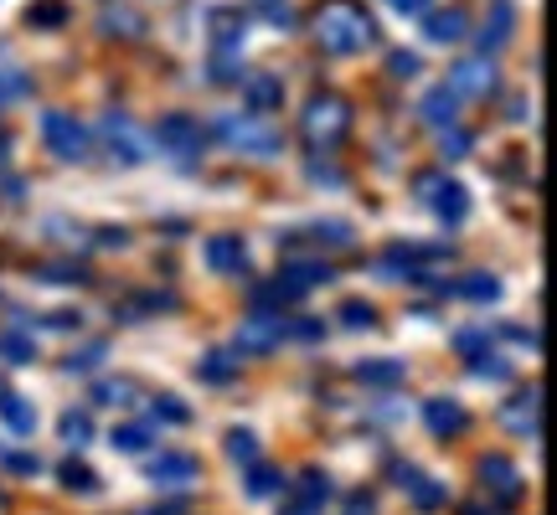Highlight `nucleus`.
Listing matches in <instances>:
<instances>
[{
  "label": "nucleus",
  "instance_id": "obj_1",
  "mask_svg": "<svg viewBox=\"0 0 557 515\" xmlns=\"http://www.w3.org/2000/svg\"><path fill=\"white\" fill-rule=\"evenodd\" d=\"M310 37L331 58H357V52H367L377 41V21L357 0H320L315 11H310Z\"/></svg>",
  "mask_w": 557,
  "mask_h": 515
},
{
  "label": "nucleus",
  "instance_id": "obj_2",
  "mask_svg": "<svg viewBox=\"0 0 557 515\" xmlns=\"http://www.w3.org/2000/svg\"><path fill=\"white\" fill-rule=\"evenodd\" d=\"M299 135L310 150H336L341 139L351 135V103L341 99V93H310L305 99V114H299Z\"/></svg>",
  "mask_w": 557,
  "mask_h": 515
},
{
  "label": "nucleus",
  "instance_id": "obj_3",
  "mask_svg": "<svg viewBox=\"0 0 557 515\" xmlns=\"http://www.w3.org/2000/svg\"><path fill=\"white\" fill-rule=\"evenodd\" d=\"M218 139L233 150V155H253V160L278 155V145H284V135H278L263 114H253V109H248V114H222Z\"/></svg>",
  "mask_w": 557,
  "mask_h": 515
},
{
  "label": "nucleus",
  "instance_id": "obj_4",
  "mask_svg": "<svg viewBox=\"0 0 557 515\" xmlns=\"http://www.w3.org/2000/svg\"><path fill=\"white\" fill-rule=\"evenodd\" d=\"M41 145H47L62 165H78V160H88V150H94V135L78 124V114L47 109V114H41Z\"/></svg>",
  "mask_w": 557,
  "mask_h": 515
},
{
  "label": "nucleus",
  "instance_id": "obj_5",
  "mask_svg": "<svg viewBox=\"0 0 557 515\" xmlns=\"http://www.w3.org/2000/svg\"><path fill=\"white\" fill-rule=\"evenodd\" d=\"M156 145H160V155H171V160H197L201 145H207V129L191 114H160Z\"/></svg>",
  "mask_w": 557,
  "mask_h": 515
},
{
  "label": "nucleus",
  "instance_id": "obj_6",
  "mask_svg": "<svg viewBox=\"0 0 557 515\" xmlns=\"http://www.w3.org/2000/svg\"><path fill=\"white\" fill-rule=\"evenodd\" d=\"M289 336V319L274 315V310H253L248 319H238V351L243 356H269L278 351Z\"/></svg>",
  "mask_w": 557,
  "mask_h": 515
},
{
  "label": "nucleus",
  "instance_id": "obj_7",
  "mask_svg": "<svg viewBox=\"0 0 557 515\" xmlns=\"http://www.w3.org/2000/svg\"><path fill=\"white\" fill-rule=\"evenodd\" d=\"M99 139H103V155L114 160V165H139V160L150 155V145H145V135L129 124V114H103Z\"/></svg>",
  "mask_w": 557,
  "mask_h": 515
},
{
  "label": "nucleus",
  "instance_id": "obj_8",
  "mask_svg": "<svg viewBox=\"0 0 557 515\" xmlns=\"http://www.w3.org/2000/svg\"><path fill=\"white\" fill-rule=\"evenodd\" d=\"M455 99H491L496 93V62L491 52H480V58H459L449 67V83H444Z\"/></svg>",
  "mask_w": 557,
  "mask_h": 515
},
{
  "label": "nucleus",
  "instance_id": "obj_9",
  "mask_svg": "<svg viewBox=\"0 0 557 515\" xmlns=\"http://www.w3.org/2000/svg\"><path fill=\"white\" fill-rule=\"evenodd\" d=\"M413 186H418V197L429 201V206H434L444 222H465V217H470V191H465L459 180H449V176H438V171H429V176H418Z\"/></svg>",
  "mask_w": 557,
  "mask_h": 515
},
{
  "label": "nucleus",
  "instance_id": "obj_10",
  "mask_svg": "<svg viewBox=\"0 0 557 515\" xmlns=\"http://www.w3.org/2000/svg\"><path fill=\"white\" fill-rule=\"evenodd\" d=\"M201 258H207V268H212V274H222V278H243L248 268H253V258H248V242L233 238V233H218V238H207Z\"/></svg>",
  "mask_w": 557,
  "mask_h": 515
},
{
  "label": "nucleus",
  "instance_id": "obj_11",
  "mask_svg": "<svg viewBox=\"0 0 557 515\" xmlns=\"http://www.w3.org/2000/svg\"><path fill=\"white\" fill-rule=\"evenodd\" d=\"M393 479H398V490L408 495L413 511H438V505L449 500V490H444L434 475H423L418 464H393Z\"/></svg>",
  "mask_w": 557,
  "mask_h": 515
},
{
  "label": "nucleus",
  "instance_id": "obj_12",
  "mask_svg": "<svg viewBox=\"0 0 557 515\" xmlns=\"http://www.w3.org/2000/svg\"><path fill=\"white\" fill-rule=\"evenodd\" d=\"M475 475H480V485L500 500V505H517V500H521V469L506 454H485L475 464Z\"/></svg>",
  "mask_w": 557,
  "mask_h": 515
},
{
  "label": "nucleus",
  "instance_id": "obj_13",
  "mask_svg": "<svg viewBox=\"0 0 557 515\" xmlns=\"http://www.w3.org/2000/svg\"><path fill=\"white\" fill-rule=\"evenodd\" d=\"M145 475H150V485L156 490H191L201 479V464L191 454H160L145 464Z\"/></svg>",
  "mask_w": 557,
  "mask_h": 515
},
{
  "label": "nucleus",
  "instance_id": "obj_14",
  "mask_svg": "<svg viewBox=\"0 0 557 515\" xmlns=\"http://www.w3.org/2000/svg\"><path fill=\"white\" fill-rule=\"evenodd\" d=\"M500 428H511V434H521V438H537L542 434V387L511 397V402L500 407Z\"/></svg>",
  "mask_w": 557,
  "mask_h": 515
},
{
  "label": "nucleus",
  "instance_id": "obj_15",
  "mask_svg": "<svg viewBox=\"0 0 557 515\" xmlns=\"http://www.w3.org/2000/svg\"><path fill=\"white\" fill-rule=\"evenodd\" d=\"M423 423H429L434 438H459L470 428V413H465V402H455V397H429L423 402Z\"/></svg>",
  "mask_w": 557,
  "mask_h": 515
},
{
  "label": "nucleus",
  "instance_id": "obj_16",
  "mask_svg": "<svg viewBox=\"0 0 557 515\" xmlns=\"http://www.w3.org/2000/svg\"><path fill=\"white\" fill-rule=\"evenodd\" d=\"M423 37L449 47V41H465L470 37V16L459 5H444V11H423Z\"/></svg>",
  "mask_w": 557,
  "mask_h": 515
},
{
  "label": "nucleus",
  "instance_id": "obj_17",
  "mask_svg": "<svg viewBox=\"0 0 557 515\" xmlns=\"http://www.w3.org/2000/svg\"><path fill=\"white\" fill-rule=\"evenodd\" d=\"M418 120L429 124V129H455L459 124V99L438 83V88H429V93L418 99Z\"/></svg>",
  "mask_w": 557,
  "mask_h": 515
},
{
  "label": "nucleus",
  "instance_id": "obj_18",
  "mask_svg": "<svg viewBox=\"0 0 557 515\" xmlns=\"http://www.w3.org/2000/svg\"><path fill=\"white\" fill-rule=\"evenodd\" d=\"M99 32H103V37H120V41H139V37H145V16H139L135 5L109 0V5L99 11Z\"/></svg>",
  "mask_w": 557,
  "mask_h": 515
},
{
  "label": "nucleus",
  "instance_id": "obj_19",
  "mask_svg": "<svg viewBox=\"0 0 557 515\" xmlns=\"http://www.w3.org/2000/svg\"><path fill=\"white\" fill-rule=\"evenodd\" d=\"M243 103L253 109V114H274L278 103H284V83L274 73H248L243 78Z\"/></svg>",
  "mask_w": 557,
  "mask_h": 515
},
{
  "label": "nucleus",
  "instance_id": "obj_20",
  "mask_svg": "<svg viewBox=\"0 0 557 515\" xmlns=\"http://www.w3.org/2000/svg\"><path fill=\"white\" fill-rule=\"evenodd\" d=\"M351 377H357L361 387H398V381H408V361H398V356L357 361V366H351Z\"/></svg>",
  "mask_w": 557,
  "mask_h": 515
},
{
  "label": "nucleus",
  "instance_id": "obj_21",
  "mask_svg": "<svg viewBox=\"0 0 557 515\" xmlns=\"http://www.w3.org/2000/svg\"><path fill=\"white\" fill-rule=\"evenodd\" d=\"M517 32V5L511 0H491V16H485V32H480V47L485 52H500Z\"/></svg>",
  "mask_w": 557,
  "mask_h": 515
},
{
  "label": "nucleus",
  "instance_id": "obj_22",
  "mask_svg": "<svg viewBox=\"0 0 557 515\" xmlns=\"http://www.w3.org/2000/svg\"><path fill=\"white\" fill-rule=\"evenodd\" d=\"M243 372V361L233 356V351H207V356L197 361V377L212 381V387H227V381Z\"/></svg>",
  "mask_w": 557,
  "mask_h": 515
},
{
  "label": "nucleus",
  "instance_id": "obj_23",
  "mask_svg": "<svg viewBox=\"0 0 557 515\" xmlns=\"http://www.w3.org/2000/svg\"><path fill=\"white\" fill-rule=\"evenodd\" d=\"M0 417H5L11 434H37V407L16 392H0Z\"/></svg>",
  "mask_w": 557,
  "mask_h": 515
},
{
  "label": "nucleus",
  "instance_id": "obj_24",
  "mask_svg": "<svg viewBox=\"0 0 557 515\" xmlns=\"http://www.w3.org/2000/svg\"><path fill=\"white\" fill-rule=\"evenodd\" d=\"M331 495H336V490H331V475H325V469H299L295 500H305V505L325 511V500H331Z\"/></svg>",
  "mask_w": 557,
  "mask_h": 515
},
{
  "label": "nucleus",
  "instance_id": "obj_25",
  "mask_svg": "<svg viewBox=\"0 0 557 515\" xmlns=\"http://www.w3.org/2000/svg\"><path fill=\"white\" fill-rule=\"evenodd\" d=\"M58 479H62V490H73V495H94V490H99V475H94L83 459H62Z\"/></svg>",
  "mask_w": 557,
  "mask_h": 515
},
{
  "label": "nucleus",
  "instance_id": "obj_26",
  "mask_svg": "<svg viewBox=\"0 0 557 515\" xmlns=\"http://www.w3.org/2000/svg\"><path fill=\"white\" fill-rule=\"evenodd\" d=\"M109 443H114L120 454H145V449L156 443V428H150V423H120Z\"/></svg>",
  "mask_w": 557,
  "mask_h": 515
},
{
  "label": "nucleus",
  "instance_id": "obj_27",
  "mask_svg": "<svg viewBox=\"0 0 557 515\" xmlns=\"http://www.w3.org/2000/svg\"><path fill=\"white\" fill-rule=\"evenodd\" d=\"M455 294L459 299H475V304H496V299H500V278L496 274H465L455 284Z\"/></svg>",
  "mask_w": 557,
  "mask_h": 515
},
{
  "label": "nucleus",
  "instance_id": "obj_28",
  "mask_svg": "<svg viewBox=\"0 0 557 515\" xmlns=\"http://www.w3.org/2000/svg\"><path fill=\"white\" fill-rule=\"evenodd\" d=\"M243 485H248V495L253 500H269L278 485H284V475H278L274 464H259V459H253V464H248V475H243Z\"/></svg>",
  "mask_w": 557,
  "mask_h": 515
},
{
  "label": "nucleus",
  "instance_id": "obj_29",
  "mask_svg": "<svg viewBox=\"0 0 557 515\" xmlns=\"http://www.w3.org/2000/svg\"><path fill=\"white\" fill-rule=\"evenodd\" d=\"M58 434H62V443H67V449H83V443H94V417L73 407V413H62Z\"/></svg>",
  "mask_w": 557,
  "mask_h": 515
},
{
  "label": "nucleus",
  "instance_id": "obj_30",
  "mask_svg": "<svg viewBox=\"0 0 557 515\" xmlns=\"http://www.w3.org/2000/svg\"><path fill=\"white\" fill-rule=\"evenodd\" d=\"M0 361H11V366H26V361H37V346L21 336V330H0Z\"/></svg>",
  "mask_w": 557,
  "mask_h": 515
},
{
  "label": "nucleus",
  "instance_id": "obj_31",
  "mask_svg": "<svg viewBox=\"0 0 557 515\" xmlns=\"http://www.w3.org/2000/svg\"><path fill=\"white\" fill-rule=\"evenodd\" d=\"M336 319L346 325V330H372V325H377V310H372L367 299H346V304L336 310Z\"/></svg>",
  "mask_w": 557,
  "mask_h": 515
},
{
  "label": "nucleus",
  "instance_id": "obj_32",
  "mask_svg": "<svg viewBox=\"0 0 557 515\" xmlns=\"http://www.w3.org/2000/svg\"><path fill=\"white\" fill-rule=\"evenodd\" d=\"M26 21H32L37 32H52V26H67V5H62V0H37V5L26 11Z\"/></svg>",
  "mask_w": 557,
  "mask_h": 515
},
{
  "label": "nucleus",
  "instance_id": "obj_33",
  "mask_svg": "<svg viewBox=\"0 0 557 515\" xmlns=\"http://www.w3.org/2000/svg\"><path fill=\"white\" fill-rule=\"evenodd\" d=\"M253 11H259L274 32H295V5H289V0H253Z\"/></svg>",
  "mask_w": 557,
  "mask_h": 515
},
{
  "label": "nucleus",
  "instance_id": "obj_34",
  "mask_svg": "<svg viewBox=\"0 0 557 515\" xmlns=\"http://www.w3.org/2000/svg\"><path fill=\"white\" fill-rule=\"evenodd\" d=\"M222 443H227V459H233V464H253V459H259V438L248 434V428H233Z\"/></svg>",
  "mask_w": 557,
  "mask_h": 515
},
{
  "label": "nucleus",
  "instance_id": "obj_35",
  "mask_svg": "<svg viewBox=\"0 0 557 515\" xmlns=\"http://www.w3.org/2000/svg\"><path fill=\"white\" fill-rule=\"evenodd\" d=\"M129 397H135V381H99L94 387V402H103V407H129Z\"/></svg>",
  "mask_w": 557,
  "mask_h": 515
},
{
  "label": "nucleus",
  "instance_id": "obj_36",
  "mask_svg": "<svg viewBox=\"0 0 557 515\" xmlns=\"http://www.w3.org/2000/svg\"><path fill=\"white\" fill-rule=\"evenodd\" d=\"M109 356V346H103V340H94V346H83V351H73V356L62 361V366H67V372H99V361Z\"/></svg>",
  "mask_w": 557,
  "mask_h": 515
},
{
  "label": "nucleus",
  "instance_id": "obj_37",
  "mask_svg": "<svg viewBox=\"0 0 557 515\" xmlns=\"http://www.w3.org/2000/svg\"><path fill=\"white\" fill-rule=\"evenodd\" d=\"M438 155H444V160H465V155H470V135H465L459 124H455V129H438Z\"/></svg>",
  "mask_w": 557,
  "mask_h": 515
},
{
  "label": "nucleus",
  "instance_id": "obj_38",
  "mask_svg": "<svg viewBox=\"0 0 557 515\" xmlns=\"http://www.w3.org/2000/svg\"><path fill=\"white\" fill-rule=\"evenodd\" d=\"M470 372H475V377H485V381H506V377H511V366H506L500 356H491V351L470 356Z\"/></svg>",
  "mask_w": 557,
  "mask_h": 515
},
{
  "label": "nucleus",
  "instance_id": "obj_39",
  "mask_svg": "<svg viewBox=\"0 0 557 515\" xmlns=\"http://www.w3.org/2000/svg\"><path fill=\"white\" fill-rule=\"evenodd\" d=\"M150 407H156V417H165V423H191V407H186V402H181V397H156V402H150Z\"/></svg>",
  "mask_w": 557,
  "mask_h": 515
},
{
  "label": "nucleus",
  "instance_id": "obj_40",
  "mask_svg": "<svg viewBox=\"0 0 557 515\" xmlns=\"http://www.w3.org/2000/svg\"><path fill=\"white\" fill-rule=\"evenodd\" d=\"M238 32H243L238 16H233V11H218V52H233V47L243 41Z\"/></svg>",
  "mask_w": 557,
  "mask_h": 515
},
{
  "label": "nucleus",
  "instance_id": "obj_41",
  "mask_svg": "<svg viewBox=\"0 0 557 515\" xmlns=\"http://www.w3.org/2000/svg\"><path fill=\"white\" fill-rule=\"evenodd\" d=\"M26 88H32V83H26V73H11V67H0V109H5L11 99H21Z\"/></svg>",
  "mask_w": 557,
  "mask_h": 515
},
{
  "label": "nucleus",
  "instance_id": "obj_42",
  "mask_svg": "<svg viewBox=\"0 0 557 515\" xmlns=\"http://www.w3.org/2000/svg\"><path fill=\"white\" fill-rule=\"evenodd\" d=\"M315 242H331V248H351V227L346 222H320Z\"/></svg>",
  "mask_w": 557,
  "mask_h": 515
},
{
  "label": "nucleus",
  "instance_id": "obj_43",
  "mask_svg": "<svg viewBox=\"0 0 557 515\" xmlns=\"http://www.w3.org/2000/svg\"><path fill=\"white\" fill-rule=\"evenodd\" d=\"M41 278L47 284H88V274H83L78 263H52V268H41Z\"/></svg>",
  "mask_w": 557,
  "mask_h": 515
},
{
  "label": "nucleus",
  "instance_id": "obj_44",
  "mask_svg": "<svg viewBox=\"0 0 557 515\" xmlns=\"http://www.w3.org/2000/svg\"><path fill=\"white\" fill-rule=\"evenodd\" d=\"M418 67H423V62H418V52H393V58H387V73H393V78H418Z\"/></svg>",
  "mask_w": 557,
  "mask_h": 515
},
{
  "label": "nucleus",
  "instance_id": "obj_45",
  "mask_svg": "<svg viewBox=\"0 0 557 515\" xmlns=\"http://www.w3.org/2000/svg\"><path fill=\"white\" fill-rule=\"evenodd\" d=\"M5 469H16V475H41V459L37 454H0Z\"/></svg>",
  "mask_w": 557,
  "mask_h": 515
},
{
  "label": "nucleus",
  "instance_id": "obj_46",
  "mask_svg": "<svg viewBox=\"0 0 557 515\" xmlns=\"http://www.w3.org/2000/svg\"><path fill=\"white\" fill-rule=\"evenodd\" d=\"M41 325H47V330H73V325H83V315H73V310H52V315H41Z\"/></svg>",
  "mask_w": 557,
  "mask_h": 515
},
{
  "label": "nucleus",
  "instance_id": "obj_47",
  "mask_svg": "<svg viewBox=\"0 0 557 515\" xmlns=\"http://www.w3.org/2000/svg\"><path fill=\"white\" fill-rule=\"evenodd\" d=\"M289 336H299V340H320V336H325V325H320V319H295V325H289Z\"/></svg>",
  "mask_w": 557,
  "mask_h": 515
},
{
  "label": "nucleus",
  "instance_id": "obj_48",
  "mask_svg": "<svg viewBox=\"0 0 557 515\" xmlns=\"http://www.w3.org/2000/svg\"><path fill=\"white\" fill-rule=\"evenodd\" d=\"M387 5H393L398 16H423V11H429V0H387Z\"/></svg>",
  "mask_w": 557,
  "mask_h": 515
},
{
  "label": "nucleus",
  "instance_id": "obj_49",
  "mask_svg": "<svg viewBox=\"0 0 557 515\" xmlns=\"http://www.w3.org/2000/svg\"><path fill=\"white\" fill-rule=\"evenodd\" d=\"M99 242H103V248H124V242H129V233H124V227H103Z\"/></svg>",
  "mask_w": 557,
  "mask_h": 515
},
{
  "label": "nucleus",
  "instance_id": "obj_50",
  "mask_svg": "<svg viewBox=\"0 0 557 515\" xmlns=\"http://www.w3.org/2000/svg\"><path fill=\"white\" fill-rule=\"evenodd\" d=\"M284 515H320L315 505H305V500H289V505H284Z\"/></svg>",
  "mask_w": 557,
  "mask_h": 515
},
{
  "label": "nucleus",
  "instance_id": "obj_51",
  "mask_svg": "<svg viewBox=\"0 0 557 515\" xmlns=\"http://www.w3.org/2000/svg\"><path fill=\"white\" fill-rule=\"evenodd\" d=\"M459 515H485V511H480V505H465V511H459Z\"/></svg>",
  "mask_w": 557,
  "mask_h": 515
},
{
  "label": "nucleus",
  "instance_id": "obj_52",
  "mask_svg": "<svg viewBox=\"0 0 557 515\" xmlns=\"http://www.w3.org/2000/svg\"><path fill=\"white\" fill-rule=\"evenodd\" d=\"M139 515H171V511H139Z\"/></svg>",
  "mask_w": 557,
  "mask_h": 515
}]
</instances>
